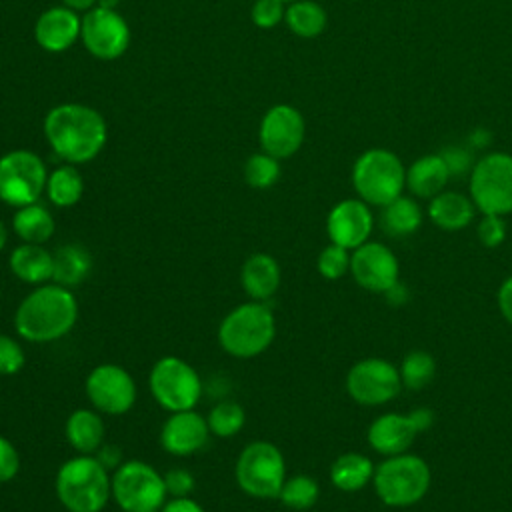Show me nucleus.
Listing matches in <instances>:
<instances>
[{"mask_svg": "<svg viewBox=\"0 0 512 512\" xmlns=\"http://www.w3.org/2000/svg\"><path fill=\"white\" fill-rule=\"evenodd\" d=\"M44 136L58 158L66 164H86L94 160L108 138L106 120L86 104L66 102L48 110Z\"/></svg>", "mask_w": 512, "mask_h": 512, "instance_id": "nucleus-1", "label": "nucleus"}, {"mask_svg": "<svg viewBox=\"0 0 512 512\" xmlns=\"http://www.w3.org/2000/svg\"><path fill=\"white\" fill-rule=\"evenodd\" d=\"M78 320V302L70 288L56 282L36 286L14 312L18 336L32 344H48L72 332Z\"/></svg>", "mask_w": 512, "mask_h": 512, "instance_id": "nucleus-2", "label": "nucleus"}, {"mask_svg": "<svg viewBox=\"0 0 512 512\" xmlns=\"http://www.w3.org/2000/svg\"><path fill=\"white\" fill-rule=\"evenodd\" d=\"M94 454L68 458L56 472V496L68 512H102L112 498V476Z\"/></svg>", "mask_w": 512, "mask_h": 512, "instance_id": "nucleus-3", "label": "nucleus"}, {"mask_svg": "<svg viewBox=\"0 0 512 512\" xmlns=\"http://www.w3.org/2000/svg\"><path fill=\"white\" fill-rule=\"evenodd\" d=\"M276 336L272 308L260 300H248L232 308L218 326L222 350L234 358H254L270 348Z\"/></svg>", "mask_w": 512, "mask_h": 512, "instance_id": "nucleus-4", "label": "nucleus"}, {"mask_svg": "<svg viewBox=\"0 0 512 512\" xmlns=\"http://www.w3.org/2000/svg\"><path fill=\"white\" fill-rule=\"evenodd\" d=\"M352 186L368 206H386L402 196L406 188V168L402 160L386 148L362 152L352 166Z\"/></svg>", "mask_w": 512, "mask_h": 512, "instance_id": "nucleus-5", "label": "nucleus"}, {"mask_svg": "<svg viewBox=\"0 0 512 512\" xmlns=\"http://www.w3.org/2000/svg\"><path fill=\"white\" fill-rule=\"evenodd\" d=\"M430 466L416 454L388 456L374 468V490L390 508H406L420 502L430 488Z\"/></svg>", "mask_w": 512, "mask_h": 512, "instance_id": "nucleus-6", "label": "nucleus"}, {"mask_svg": "<svg viewBox=\"0 0 512 512\" xmlns=\"http://www.w3.org/2000/svg\"><path fill=\"white\" fill-rule=\"evenodd\" d=\"M234 476L244 494L252 498H278L286 480V462L276 444L254 440L238 454Z\"/></svg>", "mask_w": 512, "mask_h": 512, "instance_id": "nucleus-7", "label": "nucleus"}, {"mask_svg": "<svg viewBox=\"0 0 512 512\" xmlns=\"http://www.w3.org/2000/svg\"><path fill=\"white\" fill-rule=\"evenodd\" d=\"M112 500L122 512H160L168 500L164 474L142 460H126L112 472Z\"/></svg>", "mask_w": 512, "mask_h": 512, "instance_id": "nucleus-8", "label": "nucleus"}, {"mask_svg": "<svg viewBox=\"0 0 512 512\" xmlns=\"http://www.w3.org/2000/svg\"><path fill=\"white\" fill-rule=\"evenodd\" d=\"M148 388L160 408L192 410L202 398V380L192 364L180 356H162L148 374Z\"/></svg>", "mask_w": 512, "mask_h": 512, "instance_id": "nucleus-9", "label": "nucleus"}, {"mask_svg": "<svg viewBox=\"0 0 512 512\" xmlns=\"http://www.w3.org/2000/svg\"><path fill=\"white\" fill-rule=\"evenodd\" d=\"M468 178L470 198L476 210L494 216L512 212V154H484L476 160Z\"/></svg>", "mask_w": 512, "mask_h": 512, "instance_id": "nucleus-10", "label": "nucleus"}, {"mask_svg": "<svg viewBox=\"0 0 512 512\" xmlns=\"http://www.w3.org/2000/svg\"><path fill=\"white\" fill-rule=\"evenodd\" d=\"M48 172L32 150H10L0 156V200L22 208L40 200L46 190Z\"/></svg>", "mask_w": 512, "mask_h": 512, "instance_id": "nucleus-11", "label": "nucleus"}, {"mask_svg": "<svg viewBox=\"0 0 512 512\" xmlns=\"http://www.w3.org/2000/svg\"><path fill=\"white\" fill-rule=\"evenodd\" d=\"M86 398L94 410L108 416L130 412L138 390L132 374L120 364L104 362L94 366L86 376Z\"/></svg>", "mask_w": 512, "mask_h": 512, "instance_id": "nucleus-12", "label": "nucleus"}, {"mask_svg": "<svg viewBox=\"0 0 512 512\" xmlns=\"http://www.w3.org/2000/svg\"><path fill=\"white\" fill-rule=\"evenodd\" d=\"M400 370L384 358H362L346 374L348 396L362 406H380L400 394Z\"/></svg>", "mask_w": 512, "mask_h": 512, "instance_id": "nucleus-13", "label": "nucleus"}, {"mask_svg": "<svg viewBox=\"0 0 512 512\" xmlns=\"http://www.w3.org/2000/svg\"><path fill=\"white\" fill-rule=\"evenodd\" d=\"M434 422V412L426 406L414 408L410 414H382L368 428L370 446L384 456L404 454L416 434L428 430Z\"/></svg>", "mask_w": 512, "mask_h": 512, "instance_id": "nucleus-14", "label": "nucleus"}, {"mask_svg": "<svg viewBox=\"0 0 512 512\" xmlns=\"http://www.w3.org/2000/svg\"><path fill=\"white\" fill-rule=\"evenodd\" d=\"M80 40L92 56L114 60L128 50L130 28L118 10L94 6L82 16Z\"/></svg>", "mask_w": 512, "mask_h": 512, "instance_id": "nucleus-15", "label": "nucleus"}, {"mask_svg": "<svg viewBox=\"0 0 512 512\" xmlns=\"http://www.w3.org/2000/svg\"><path fill=\"white\" fill-rule=\"evenodd\" d=\"M306 136V122L298 108L290 104H276L262 116L258 128V142L262 152L284 160L294 156Z\"/></svg>", "mask_w": 512, "mask_h": 512, "instance_id": "nucleus-16", "label": "nucleus"}, {"mask_svg": "<svg viewBox=\"0 0 512 512\" xmlns=\"http://www.w3.org/2000/svg\"><path fill=\"white\" fill-rule=\"evenodd\" d=\"M350 274L358 286L384 294L400 278V266L390 248L380 242H364L350 254Z\"/></svg>", "mask_w": 512, "mask_h": 512, "instance_id": "nucleus-17", "label": "nucleus"}, {"mask_svg": "<svg viewBox=\"0 0 512 512\" xmlns=\"http://www.w3.org/2000/svg\"><path fill=\"white\" fill-rule=\"evenodd\" d=\"M374 228V214L360 198H346L332 206L326 218L330 242L354 250L368 242Z\"/></svg>", "mask_w": 512, "mask_h": 512, "instance_id": "nucleus-18", "label": "nucleus"}, {"mask_svg": "<svg viewBox=\"0 0 512 512\" xmlns=\"http://www.w3.org/2000/svg\"><path fill=\"white\" fill-rule=\"evenodd\" d=\"M208 436V422L194 408L170 412L160 428V446L172 456H190L206 446Z\"/></svg>", "mask_w": 512, "mask_h": 512, "instance_id": "nucleus-19", "label": "nucleus"}, {"mask_svg": "<svg viewBox=\"0 0 512 512\" xmlns=\"http://www.w3.org/2000/svg\"><path fill=\"white\" fill-rule=\"evenodd\" d=\"M82 18L66 8L52 6L44 10L34 24V40L46 52H64L80 38Z\"/></svg>", "mask_w": 512, "mask_h": 512, "instance_id": "nucleus-20", "label": "nucleus"}, {"mask_svg": "<svg viewBox=\"0 0 512 512\" xmlns=\"http://www.w3.org/2000/svg\"><path fill=\"white\" fill-rule=\"evenodd\" d=\"M280 280V264L276 262L274 256L264 252L248 256L240 268V284L242 290L250 296V300H270L280 288Z\"/></svg>", "mask_w": 512, "mask_h": 512, "instance_id": "nucleus-21", "label": "nucleus"}, {"mask_svg": "<svg viewBox=\"0 0 512 512\" xmlns=\"http://www.w3.org/2000/svg\"><path fill=\"white\" fill-rule=\"evenodd\" d=\"M12 274L32 286L52 282L54 274V252L44 248V244H18L8 258Z\"/></svg>", "mask_w": 512, "mask_h": 512, "instance_id": "nucleus-22", "label": "nucleus"}, {"mask_svg": "<svg viewBox=\"0 0 512 512\" xmlns=\"http://www.w3.org/2000/svg\"><path fill=\"white\" fill-rule=\"evenodd\" d=\"M64 436L78 454H96L106 436L100 412L94 408H76L66 418Z\"/></svg>", "mask_w": 512, "mask_h": 512, "instance_id": "nucleus-23", "label": "nucleus"}, {"mask_svg": "<svg viewBox=\"0 0 512 512\" xmlns=\"http://www.w3.org/2000/svg\"><path fill=\"white\" fill-rule=\"evenodd\" d=\"M450 180L448 166L440 154H426L406 168V188L416 198H434Z\"/></svg>", "mask_w": 512, "mask_h": 512, "instance_id": "nucleus-24", "label": "nucleus"}, {"mask_svg": "<svg viewBox=\"0 0 512 512\" xmlns=\"http://www.w3.org/2000/svg\"><path fill=\"white\" fill-rule=\"evenodd\" d=\"M428 216L438 228H442L446 232H456V230L466 228L474 220L476 206L470 196H464L460 192L442 190L440 194L430 198Z\"/></svg>", "mask_w": 512, "mask_h": 512, "instance_id": "nucleus-25", "label": "nucleus"}, {"mask_svg": "<svg viewBox=\"0 0 512 512\" xmlns=\"http://www.w3.org/2000/svg\"><path fill=\"white\" fill-rule=\"evenodd\" d=\"M90 270H92V256L82 244L68 242L56 248L52 282L72 290L74 286L82 284L90 276Z\"/></svg>", "mask_w": 512, "mask_h": 512, "instance_id": "nucleus-26", "label": "nucleus"}, {"mask_svg": "<svg viewBox=\"0 0 512 512\" xmlns=\"http://www.w3.org/2000/svg\"><path fill=\"white\" fill-rule=\"evenodd\" d=\"M12 230L22 242L46 244L54 236L56 222L52 212L46 206L34 202V204L16 208L12 216Z\"/></svg>", "mask_w": 512, "mask_h": 512, "instance_id": "nucleus-27", "label": "nucleus"}, {"mask_svg": "<svg viewBox=\"0 0 512 512\" xmlns=\"http://www.w3.org/2000/svg\"><path fill=\"white\" fill-rule=\"evenodd\" d=\"M374 478V464L360 452H344L330 466V482L342 492H358Z\"/></svg>", "mask_w": 512, "mask_h": 512, "instance_id": "nucleus-28", "label": "nucleus"}, {"mask_svg": "<svg viewBox=\"0 0 512 512\" xmlns=\"http://www.w3.org/2000/svg\"><path fill=\"white\" fill-rule=\"evenodd\" d=\"M422 208L410 196H398L380 212V226L388 236L400 238L414 234L422 224Z\"/></svg>", "mask_w": 512, "mask_h": 512, "instance_id": "nucleus-29", "label": "nucleus"}, {"mask_svg": "<svg viewBox=\"0 0 512 512\" xmlns=\"http://www.w3.org/2000/svg\"><path fill=\"white\" fill-rule=\"evenodd\" d=\"M46 196L58 208H70L84 194V178L74 164H62L48 174Z\"/></svg>", "mask_w": 512, "mask_h": 512, "instance_id": "nucleus-30", "label": "nucleus"}, {"mask_svg": "<svg viewBox=\"0 0 512 512\" xmlns=\"http://www.w3.org/2000/svg\"><path fill=\"white\" fill-rule=\"evenodd\" d=\"M284 22L292 34L300 38H316L324 32L328 16L326 10L314 0H296L286 6Z\"/></svg>", "mask_w": 512, "mask_h": 512, "instance_id": "nucleus-31", "label": "nucleus"}, {"mask_svg": "<svg viewBox=\"0 0 512 512\" xmlns=\"http://www.w3.org/2000/svg\"><path fill=\"white\" fill-rule=\"evenodd\" d=\"M210 434L218 436V438H230L236 436L244 424H246V412L242 408V404L234 402V400H224L218 402L216 406H212V410L206 416Z\"/></svg>", "mask_w": 512, "mask_h": 512, "instance_id": "nucleus-32", "label": "nucleus"}, {"mask_svg": "<svg viewBox=\"0 0 512 512\" xmlns=\"http://www.w3.org/2000/svg\"><path fill=\"white\" fill-rule=\"evenodd\" d=\"M320 496L318 482L308 474H296L284 480L278 494L280 502L290 510H308L316 504Z\"/></svg>", "mask_w": 512, "mask_h": 512, "instance_id": "nucleus-33", "label": "nucleus"}, {"mask_svg": "<svg viewBox=\"0 0 512 512\" xmlns=\"http://www.w3.org/2000/svg\"><path fill=\"white\" fill-rule=\"evenodd\" d=\"M434 372H436V362L432 354L424 350H412L404 356L400 366L402 386H406L408 390H420L432 382Z\"/></svg>", "mask_w": 512, "mask_h": 512, "instance_id": "nucleus-34", "label": "nucleus"}, {"mask_svg": "<svg viewBox=\"0 0 512 512\" xmlns=\"http://www.w3.org/2000/svg\"><path fill=\"white\" fill-rule=\"evenodd\" d=\"M280 178V160L266 154L256 152L244 164V180L248 186L256 190H266L274 186Z\"/></svg>", "mask_w": 512, "mask_h": 512, "instance_id": "nucleus-35", "label": "nucleus"}, {"mask_svg": "<svg viewBox=\"0 0 512 512\" xmlns=\"http://www.w3.org/2000/svg\"><path fill=\"white\" fill-rule=\"evenodd\" d=\"M316 268H318L320 276L326 280L342 278L346 272H350V250L330 242L328 246H324L320 250Z\"/></svg>", "mask_w": 512, "mask_h": 512, "instance_id": "nucleus-36", "label": "nucleus"}, {"mask_svg": "<svg viewBox=\"0 0 512 512\" xmlns=\"http://www.w3.org/2000/svg\"><path fill=\"white\" fill-rule=\"evenodd\" d=\"M24 364L26 354L22 344L8 334H0V374L14 376L24 368Z\"/></svg>", "mask_w": 512, "mask_h": 512, "instance_id": "nucleus-37", "label": "nucleus"}, {"mask_svg": "<svg viewBox=\"0 0 512 512\" xmlns=\"http://www.w3.org/2000/svg\"><path fill=\"white\" fill-rule=\"evenodd\" d=\"M286 6L282 0H256L250 10V18L258 28H274L284 20Z\"/></svg>", "mask_w": 512, "mask_h": 512, "instance_id": "nucleus-38", "label": "nucleus"}, {"mask_svg": "<svg viewBox=\"0 0 512 512\" xmlns=\"http://www.w3.org/2000/svg\"><path fill=\"white\" fill-rule=\"evenodd\" d=\"M476 236L486 248H498L506 240L504 218L494 216V214H482V218L476 226Z\"/></svg>", "mask_w": 512, "mask_h": 512, "instance_id": "nucleus-39", "label": "nucleus"}, {"mask_svg": "<svg viewBox=\"0 0 512 512\" xmlns=\"http://www.w3.org/2000/svg\"><path fill=\"white\" fill-rule=\"evenodd\" d=\"M438 154L444 158V162L448 166V172H450V178H460L464 174L470 176V172L476 164L472 152L464 146H446Z\"/></svg>", "mask_w": 512, "mask_h": 512, "instance_id": "nucleus-40", "label": "nucleus"}, {"mask_svg": "<svg viewBox=\"0 0 512 512\" xmlns=\"http://www.w3.org/2000/svg\"><path fill=\"white\" fill-rule=\"evenodd\" d=\"M164 486H166V492L170 498L190 496L196 486V478L186 468H172L164 474Z\"/></svg>", "mask_w": 512, "mask_h": 512, "instance_id": "nucleus-41", "label": "nucleus"}, {"mask_svg": "<svg viewBox=\"0 0 512 512\" xmlns=\"http://www.w3.org/2000/svg\"><path fill=\"white\" fill-rule=\"evenodd\" d=\"M20 472V454L16 446L0 434V484L10 482Z\"/></svg>", "mask_w": 512, "mask_h": 512, "instance_id": "nucleus-42", "label": "nucleus"}, {"mask_svg": "<svg viewBox=\"0 0 512 512\" xmlns=\"http://www.w3.org/2000/svg\"><path fill=\"white\" fill-rule=\"evenodd\" d=\"M100 462H102V466L106 468V470H116L120 464H122V452H120V448L118 446H114V444H102L100 446V450L94 454Z\"/></svg>", "mask_w": 512, "mask_h": 512, "instance_id": "nucleus-43", "label": "nucleus"}, {"mask_svg": "<svg viewBox=\"0 0 512 512\" xmlns=\"http://www.w3.org/2000/svg\"><path fill=\"white\" fill-rule=\"evenodd\" d=\"M160 512H206L194 498L190 496H180V498H170L164 502Z\"/></svg>", "mask_w": 512, "mask_h": 512, "instance_id": "nucleus-44", "label": "nucleus"}, {"mask_svg": "<svg viewBox=\"0 0 512 512\" xmlns=\"http://www.w3.org/2000/svg\"><path fill=\"white\" fill-rule=\"evenodd\" d=\"M498 308L502 312V316L512 324V276H508L500 288H498Z\"/></svg>", "mask_w": 512, "mask_h": 512, "instance_id": "nucleus-45", "label": "nucleus"}, {"mask_svg": "<svg viewBox=\"0 0 512 512\" xmlns=\"http://www.w3.org/2000/svg\"><path fill=\"white\" fill-rule=\"evenodd\" d=\"M384 296H386V300H388L392 306H402V304L408 302L410 292H408V288L398 280L396 284H392V286L384 292Z\"/></svg>", "mask_w": 512, "mask_h": 512, "instance_id": "nucleus-46", "label": "nucleus"}, {"mask_svg": "<svg viewBox=\"0 0 512 512\" xmlns=\"http://www.w3.org/2000/svg\"><path fill=\"white\" fill-rule=\"evenodd\" d=\"M62 6L74 10V12H88L96 6V0H62Z\"/></svg>", "mask_w": 512, "mask_h": 512, "instance_id": "nucleus-47", "label": "nucleus"}, {"mask_svg": "<svg viewBox=\"0 0 512 512\" xmlns=\"http://www.w3.org/2000/svg\"><path fill=\"white\" fill-rule=\"evenodd\" d=\"M6 244H8V228H6V224L0 220V252L6 248Z\"/></svg>", "mask_w": 512, "mask_h": 512, "instance_id": "nucleus-48", "label": "nucleus"}, {"mask_svg": "<svg viewBox=\"0 0 512 512\" xmlns=\"http://www.w3.org/2000/svg\"><path fill=\"white\" fill-rule=\"evenodd\" d=\"M118 0H96V6L100 8H108V10H116Z\"/></svg>", "mask_w": 512, "mask_h": 512, "instance_id": "nucleus-49", "label": "nucleus"}, {"mask_svg": "<svg viewBox=\"0 0 512 512\" xmlns=\"http://www.w3.org/2000/svg\"><path fill=\"white\" fill-rule=\"evenodd\" d=\"M284 4H290V2H296V0H282Z\"/></svg>", "mask_w": 512, "mask_h": 512, "instance_id": "nucleus-50", "label": "nucleus"}]
</instances>
